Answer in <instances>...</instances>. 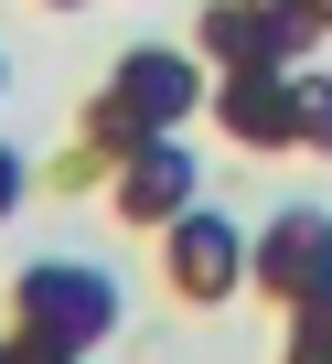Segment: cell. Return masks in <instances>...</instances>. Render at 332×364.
<instances>
[{
    "label": "cell",
    "instance_id": "cell-6",
    "mask_svg": "<svg viewBox=\"0 0 332 364\" xmlns=\"http://www.w3.org/2000/svg\"><path fill=\"white\" fill-rule=\"evenodd\" d=\"M300 65H247V75H215L204 86V118L236 139V150H257V161H279V150H300V86H289Z\"/></svg>",
    "mask_w": 332,
    "mask_h": 364
},
{
    "label": "cell",
    "instance_id": "cell-12",
    "mask_svg": "<svg viewBox=\"0 0 332 364\" xmlns=\"http://www.w3.org/2000/svg\"><path fill=\"white\" fill-rule=\"evenodd\" d=\"M0 364H54L43 343H22V332H0Z\"/></svg>",
    "mask_w": 332,
    "mask_h": 364
},
{
    "label": "cell",
    "instance_id": "cell-11",
    "mask_svg": "<svg viewBox=\"0 0 332 364\" xmlns=\"http://www.w3.org/2000/svg\"><path fill=\"white\" fill-rule=\"evenodd\" d=\"M22 193H33V161H22L11 139H0V225H11V215H22Z\"/></svg>",
    "mask_w": 332,
    "mask_h": 364
},
{
    "label": "cell",
    "instance_id": "cell-1",
    "mask_svg": "<svg viewBox=\"0 0 332 364\" xmlns=\"http://www.w3.org/2000/svg\"><path fill=\"white\" fill-rule=\"evenodd\" d=\"M204 86H215V65H204L193 43H129V54L107 65V86L86 97L75 139H86V150H107V161H129L139 139L193 129V118H204Z\"/></svg>",
    "mask_w": 332,
    "mask_h": 364
},
{
    "label": "cell",
    "instance_id": "cell-2",
    "mask_svg": "<svg viewBox=\"0 0 332 364\" xmlns=\"http://www.w3.org/2000/svg\"><path fill=\"white\" fill-rule=\"evenodd\" d=\"M11 332L43 343L54 364H86V353L118 332V279L86 268V257H33V268L11 279Z\"/></svg>",
    "mask_w": 332,
    "mask_h": 364
},
{
    "label": "cell",
    "instance_id": "cell-7",
    "mask_svg": "<svg viewBox=\"0 0 332 364\" xmlns=\"http://www.w3.org/2000/svg\"><path fill=\"white\" fill-rule=\"evenodd\" d=\"M107 204H118V225H139V236H161L172 215H193V204H204V161L183 150V129H172V139H139V150L107 171Z\"/></svg>",
    "mask_w": 332,
    "mask_h": 364
},
{
    "label": "cell",
    "instance_id": "cell-8",
    "mask_svg": "<svg viewBox=\"0 0 332 364\" xmlns=\"http://www.w3.org/2000/svg\"><path fill=\"white\" fill-rule=\"evenodd\" d=\"M279 364H332V289L279 311Z\"/></svg>",
    "mask_w": 332,
    "mask_h": 364
},
{
    "label": "cell",
    "instance_id": "cell-5",
    "mask_svg": "<svg viewBox=\"0 0 332 364\" xmlns=\"http://www.w3.org/2000/svg\"><path fill=\"white\" fill-rule=\"evenodd\" d=\"M161 289L193 300V311L236 300V289H247V225H236V215H215V204L172 215V225H161Z\"/></svg>",
    "mask_w": 332,
    "mask_h": 364
},
{
    "label": "cell",
    "instance_id": "cell-10",
    "mask_svg": "<svg viewBox=\"0 0 332 364\" xmlns=\"http://www.w3.org/2000/svg\"><path fill=\"white\" fill-rule=\"evenodd\" d=\"M289 86H300V150H321V161H332V75H311V65H300Z\"/></svg>",
    "mask_w": 332,
    "mask_h": 364
},
{
    "label": "cell",
    "instance_id": "cell-9",
    "mask_svg": "<svg viewBox=\"0 0 332 364\" xmlns=\"http://www.w3.org/2000/svg\"><path fill=\"white\" fill-rule=\"evenodd\" d=\"M107 171H118V161H107V150H86V139L43 161V182H54V193H107Z\"/></svg>",
    "mask_w": 332,
    "mask_h": 364
},
{
    "label": "cell",
    "instance_id": "cell-4",
    "mask_svg": "<svg viewBox=\"0 0 332 364\" xmlns=\"http://www.w3.org/2000/svg\"><path fill=\"white\" fill-rule=\"evenodd\" d=\"M247 289L279 300V311L321 300L332 289V215L321 204H279L268 225H247Z\"/></svg>",
    "mask_w": 332,
    "mask_h": 364
},
{
    "label": "cell",
    "instance_id": "cell-15",
    "mask_svg": "<svg viewBox=\"0 0 332 364\" xmlns=\"http://www.w3.org/2000/svg\"><path fill=\"white\" fill-rule=\"evenodd\" d=\"M0 86H11V65H0Z\"/></svg>",
    "mask_w": 332,
    "mask_h": 364
},
{
    "label": "cell",
    "instance_id": "cell-3",
    "mask_svg": "<svg viewBox=\"0 0 332 364\" xmlns=\"http://www.w3.org/2000/svg\"><path fill=\"white\" fill-rule=\"evenodd\" d=\"M321 22L300 11V0H204V22H193V54L215 75H247V65H311Z\"/></svg>",
    "mask_w": 332,
    "mask_h": 364
},
{
    "label": "cell",
    "instance_id": "cell-13",
    "mask_svg": "<svg viewBox=\"0 0 332 364\" xmlns=\"http://www.w3.org/2000/svg\"><path fill=\"white\" fill-rule=\"evenodd\" d=\"M300 11H311V22H321V33H332V0H300Z\"/></svg>",
    "mask_w": 332,
    "mask_h": 364
},
{
    "label": "cell",
    "instance_id": "cell-14",
    "mask_svg": "<svg viewBox=\"0 0 332 364\" xmlns=\"http://www.w3.org/2000/svg\"><path fill=\"white\" fill-rule=\"evenodd\" d=\"M43 11H86V0H43Z\"/></svg>",
    "mask_w": 332,
    "mask_h": 364
}]
</instances>
